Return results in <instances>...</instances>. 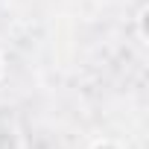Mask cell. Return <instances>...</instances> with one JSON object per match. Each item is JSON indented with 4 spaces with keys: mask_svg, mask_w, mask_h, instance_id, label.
Listing matches in <instances>:
<instances>
[{
    "mask_svg": "<svg viewBox=\"0 0 149 149\" xmlns=\"http://www.w3.org/2000/svg\"><path fill=\"white\" fill-rule=\"evenodd\" d=\"M88 149H126L120 140H114V137H100V140H94Z\"/></svg>",
    "mask_w": 149,
    "mask_h": 149,
    "instance_id": "3",
    "label": "cell"
},
{
    "mask_svg": "<svg viewBox=\"0 0 149 149\" xmlns=\"http://www.w3.org/2000/svg\"><path fill=\"white\" fill-rule=\"evenodd\" d=\"M134 32H137V41L146 47V44H149V3H140V6H137V15H134Z\"/></svg>",
    "mask_w": 149,
    "mask_h": 149,
    "instance_id": "2",
    "label": "cell"
},
{
    "mask_svg": "<svg viewBox=\"0 0 149 149\" xmlns=\"http://www.w3.org/2000/svg\"><path fill=\"white\" fill-rule=\"evenodd\" d=\"M3 73H6V58H3V53H0V79H3Z\"/></svg>",
    "mask_w": 149,
    "mask_h": 149,
    "instance_id": "4",
    "label": "cell"
},
{
    "mask_svg": "<svg viewBox=\"0 0 149 149\" xmlns=\"http://www.w3.org/2000/svg\"><path fill=\"white\" fill-rule=\"evenodd\" d=\"M0 149H26L24 134L15 123H0Z\"/></svg>",
    "mask_w": 149,
    "mask_h": 149,
    "instance_id": "1",
    "label": "cell"
}]
</instances>
